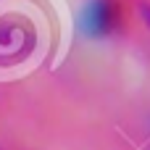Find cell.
Segmentation results:
<instances>
[{"instance_id": "6da1fadb", "label": "cell", "mask_w": 150, "mask_h": 150, "mask_svg": "<svg viewBox=\"0 0 150 150\" xmlns=\"http://www.w3.org/2000/svg\"><path fill=\"white\" fill-rule=\"evenodd\" d=\"M129 24V8L124 0H90L82 11V32L92 40L121 34Z\"/></svg>"}]
</instances>
